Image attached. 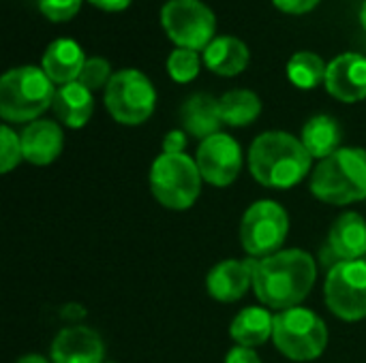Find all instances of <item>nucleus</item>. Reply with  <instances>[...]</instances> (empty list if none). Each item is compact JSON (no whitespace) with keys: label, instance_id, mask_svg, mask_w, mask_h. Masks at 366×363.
<instances>
[{"label":"nucleus","instance_id":"a878e982","mask_svg":"<svg viewBox=\"0 0 366 363\" xmlns=\"http://www.w3.org/2000/svg\"><path fill=\"white\" fill-rule=\"evenodd\" d=\"M21 160H24L21 137L11 126L4 124L0 128V171L2 173L13 171Z\"/></svg>","mask_w":366,"mask_h":363},{"label":"nucleus","instance_id":"1a4fd4ad","mask_svg":"<svg viewBox=\"0 0 366 363\" xmlns=\"http://www.w3.org/2000/svg\"><path fill=\"white\" fill-rule=\"evenodd\" d=\"M165 34L184 49H206L214 41L217 19L202 0H167L161 9Z\"/></svg>","mask_w":366,"mask_h":363},{"label":"nucleus","instance_id":"f3484780","mask_svg":"<svg viewBox=\"0 0 366 363\" xmlns=\"http://www.w3.org/2000/svg\"><path fill=\"white\" fill-rule=\"evenodd\" d=\"M180 122L182 131L195 139H208L217 133H221L223 116H221V103L212 94H193L187 98L180 107Z\"/></svg>","mask_w":366,"mask_h":363},{"label":"nucleus","instance_id":"6ab92c4d","mask_svg":"<svg viewBox=\"0 0 366 363\" xmlns=\"http://www.w3.org/2000/svg\"><path fill=\"white\" fill-rule=\"evenodd\" d=\"M51 109L64 126L81 128L92 118L94 98L86 86H81L79 81H71V83H64L56 90Z\"/></svg>","mask_w":366,"mask_h":363},{"label":"nucleus","instance_id":"0eeeda50","mask_svg":"<svg viewBox=\"0 0 366 363\" xmlns=\"http://www.w3.org/2000/svg\"><path fill=\"white\" fill-rule=\"evenodd\" d=\"M105 107L116 122L137 126L154 113L157 90L142 71L124 68L109 79L105 88Z\"/></svg>","mask_w":366,"mask_h":363},{"label":"nucleus","instance_id":"5701e85b","mask_svg":"<svg viewBox=\"0 0 366 363\" xmlns=\"http://www.w3.org/2000/svg\"><path fill=\"white\" fill-rule=\"evenodd\" d=\"M221 116L227 126H249L262 113V101L253 90L236 88L225 92L221 98Z\"/></svg>","mask_w":366,"mask_h":363},{"label":"nucleus","instance_id":"aec40b11","mask_svg":"<svg viewBox=\"0 0 366 363\" xmlns=\"http://www.w3.org/2000/svg\"><path fill=\"white\" fill-rule=\"evenodd\" d=\"M272 329L274 315L266 306H249L234 317L229 325V336L236 342V347L257 349L272 340Z\"/></svg>","mask_w":366,"mask_h":363},{"label":"nucleus","instance_id":"a211bd4d","mask_svg":"<svg viewBox=\"0 0 366 363\" xmlns=\"http://www.w3.org/2000/svg\"><path fill=\"white\" fill-rule=\"evenodd\" d=\"M86 53L73 39H56L47 45L43 53V71L45 75L58 83H71L77 81L84 64H86Z\"/></svg>","mask_w":366,"mask_h":363},{"label":"nucleus","instance_id":"6e6552de","mask_svg":"<svg viewBox=\"0 0 366 363\" xmlns=\"http://www.w3.org/2000/svg\"><path fill=\"white\" fill-rule=\"evenodd\" d=\"M290 233V216L285 208L272 199L249 205L240 223V244L253 259H266L281 250Z\"/></svg>","mask_w":366,"mask_h":363},{"label":"nucleus","instance_id":"f8f14e48","mask_svg":"<svg viewBox=\"0 0 366 363\" xmlns=\"http://www.w3.org/2000/svg\"><path fill=\"white\" fill-rule=\"evenodd\" d=\"M257 259H227L217 263L206 276V289L212 300L221 304H234L253 289V272Z\"/></svg>","mask_w":366,"mask_h":363},{"label":"nucleus","instance_id":"bb28decb","mask_svg":"<svg viewBox=\"0 0 366 363\" xmlns=\"http://www.w3.org/2000/svg\"><path fill=\"white\" fill-rule=\"evenodd\" d=\"M112 77H114V73H112V66L105 58H88L77 81L81 86H86L90 92H94L101 88H107Z\"/></svg>","mask_w":366,"mask_h":363},{"label":"nucleus","instance_id":"2eb2a0df","mask_svg":"<svg viewBox=\"0 0 366 363\" xmlns=\"http://www.w3.org/2000/svg\"><path fill=\"white\" fill-rule=\"evenodd\" d=\"M21 150L24 160L36 167L51 165L64 148V133L58 122L51 120H34L21 131Z\"/></svg>","mask_w":366,"mask_h":363},{"label":"nucleus","instance_id":"dca6fc26","mask_svg":"<svg viewBox=\"0 0 366 363\" xmlns=\"http://www.w3.org/2000/svg\"><path fill=\"white\" fill-rule=\"evenodd\" d=\"M326 246L339 261H360L366 255V220L358 212H343L330 227Z\"/></svg>","mask_w":366,"mask_h":363},{"label":"nucleus","instance_id":"20e7f679","mask_svg":"<svg viewBox=\"0 0 366 363\" xmlns=\"http://www.w3.org/2000/svg\"><path fill=\"white\" fill-rule=\"evenodd\" d=\"M54 81L36 66H17L0 79V116L6 122H34L54 103Z\"/></svg>","mask_w":366,"mask_h":363},{"label":"nucleus","instance_id":"9b49d317","mask_svg":"<svg viewBox=\"0 0 366 363\" xmlns=\"http://www.w3.org/2000/svg\"><path fill=\"white\" fill-rule=\"evenodd\" d=\"M195 163L204 182L223 188L234 184L242 171V148L232 135L217 133L199 143Z\"/></svg>","mask_w":366,"mask_h":363},{"label":"nucleus","instance_id":"7ed1b4c3","mask_svg":"<svg viewBox=\"0 0 366 363\" xmlns=\"http://www.w3.org/2000/svg\"><path fill=\"white\" fill-rule=\"evenodd\" d=\"M311 193L330 205H350L366 199V150L341 148L320 160L311 173Z\"/></svg>","mask_w":366,"mask_h":363},{"label":"nucleus","instance_id":"473e14b6","mask_svg":"<svg viewBox=\"0 0 366 363\" xmlns=\"http://www.w3.org/2000/svg\"><path fill=\"white\" fill-rule=\"evenodd\" d=\"M17 363H51L49 359H45V357H41V355H24L21 359Z\"/></svg>","mask_w":366,"mask_h":363},{"label":"nucleus","instance_id":"7c9ffc66","mask_svg":"<svg viewBox=\"0 0 366 363\" xmlns=\"http://www.w3.org/2000/svg\"><path fill=\"white\" fill-rule=\"evenodd\" d=\"M225 363H262L259 355L255 353V349H247V347H234L229 349Z\"/></svg>","mask_w":366,"mask_h":363},{"label":"nucleus","instance_id":"f257e3e1","mask_svg":"<svg viewBox=\"0 0 366 363\" xmlns=\"http://www.w3.org/2000/svg\"><path fill=\"white\" fill-rule=\"evenodd\" d=\"M317 278L315 259L300 250H279L266 259H257L253 272V291L268 310H290L300 306Z\"/></svg>","mask_w":366,"mask_h":363},{"label":"nucleus","instance_id":"4be33fe9","mask_svg":"<svg viewBox=\"0 0 366 363\" xmlns=\"http://www.w3.org/2000/svg\"><path fill=\"white\" fill-rule=\"evenodd\" d=\"M251 53L249 47L236 36H217L204 49L206 66L223 77H236L249 66Z\"/></svg>","mask_w":366,"mask_h":363},{"label":"nucleus","instance_id":"f704fd0d","mask_svg":"<svg viewBox=\"0 0 366 363\" xmlns=\"http://www.w3.org/2000/svg\"><path fill=\"white\" fill-rule=\"evenodd\" d=\"M105 363H107V362H105Z\"/></svg>","mask_w":366,"mask_h":363},{"label":"nucleus","instance_id":"4468645a","mask_svg":"<svg viewBox=\"0 0 366 363\" xmlns=\"http://www.w3.org/2000/svg\"><path fill=\"white\" fill-rule=\"evenodd\" d=\"M101 336L84 325L64 327L51 342V363H105Z\"/></svg>","mask_w":366,"mask_h":363},{"label":"nucleus","instance_id":"39448f33","mask_svg":"<svg viewBox=\"0 0 366 363\" xmlns=\"http://www.w3.org/2000/svg\"><path fill=\"white\" fill-rule=\"evenodd\" d=\"M152 197L167 210L184 212L195 205L202 193V173L189 154H161L150 167Z\"/></svg>","mask_w":366,"mask_h":363},{"label":"nucleus","instance_id":"f03ea898","mask_svg":"<svg viewBox=\"0 0 366 363\" xmlns=\"http://www.w3.org/2000/svg\"><path fill=\"white\" fill-rule=\"evenodd\" d=\"M311 154L302 141L285 131H268L249 148V171L266 188L287 190L298 186L311 171Z\"/></svg>","mask_w":366,"mask_h":363},{"label":"nucleus","instance_id":"2f4dec72","mask_svg":"<svg viewBox=\"0 0 366 363\" xmlns=\"http://www.w3.org/2000/svg\"><path fill=\"white\" fill-rule=\"evenodd\" d=\"M94 6H99V9H103V11H124L133 0H90Z\"/></svg>","mask_w":366,"mask_h":363},{"label":"nucleus","instance_id":"412c9836","mask_svg":"<svg viewBox=\"0 0 366 363\" xmlns=\"http://www.w3.org/2000/svg\"><path fill=\"white\" fill-rule=\"evenodd\" d=\"M300 141L307 148V152L311 154V158L324 160L330 154H335L337 150H341L343 128L332 116L317 113L305 122L302 133H300Z\"/></svg>","mask_w":366,"mask_h":363},{"label":"nucleus","instance_id":"c756f323","mask_svg":"<svg viewBox=\"0 0 366 363\" xmlns=\"http://www.w3.org/2000/svg\"><path fill=\"white\" fill-rule=\"evenodd\" d=\"M277 9H281L283 13H292V15H302L313 11L320 0H272Z\"/></svg>","mask_w":366,"mask_h":363},{"label":"nucleus","instance_id":"9d476101","mask_svg":"<svg viewBox=\"0 0 366 363\" xmlns=\"http://www.w3.org/2000/svg\"><path fill=\"white\" fill-rule=\"evenodd\" d=\"M324 302L341 321L366 319V261H343L332 267L324 285Z\"/></svg>","mask_w":366,"mask_h":363},{"label":"nucleus","instance_id":"ddd939ff","mask_svg":"<svg viewBox=\"0 0 366 363\" xmlns=\"http://www.w3.org/2000/svg\"><path fill=\"white\" fill-rule=\"evenodd\" d=\"M326 90L343 103H358L366 98V56L347 51L328 62Z\"/></svg>","mask_w":366,"mask_h":363},{"label":"nucleus","instance_id":"72a5a7b5","mask_svg":"<svg viewBox=\"0 0 366 363\" xmlns=\"http://www.w3.org/2000/svg\"><path fill=\"white\" fill-rule=\"evenodd\" d=\"M360 24H362V28L366 30V0L362 2V6H360Z\"/></svg>","mask_w":366,"mask_h":363},{"label":"nucleus","instance_id":"b1692460","mask_svg":"<svg viewBox=\"0 0 366 363\" xmlns=\"http://www.w3.org/2000/svg\"><path fill=\"white\" fill-rule=\"evenodd\" d=\"M328 64L313 51H298L287 62V77L300 90H313L326 83Z\"/></svg>","mask_w":366,"mask_h":363},{"label":"nucleus","instance_id":"423d86ee","mask_svg":"<svg viewBox=\"0 0 366 363\" xmlns=\"http://www.w3.org/2000/svg\"><path fill=\"white\" fill-rule=\"evenodd\" d=\"M272 342L292 362H313L328 347V327L317 312L296 306L274 315Z\"/></svg>","mask_w":366,"mask_h":363},{"label":"nucleus","instance_id":"cd10ccee","mask_svg":"<svg viewBox=\"0 0 366 363\" xmlns=\"http://www.w3.org/2000/svg\"><path fill=\"white\" fill-rule=\"evenodd\" d=\"M79 6H81V0H39V9L49 21L73 19Z\"/></svg>","mask_w":366,"mask_h":363},{"label":"nucleus","instance_id":"c85d7f7f","mask_svg":"<svg viewBox=\"0 0 366 363\" xmlns=\"http://www.w3.org/2000/svg\"><path fill=\"white\" fill-rule=\"evenodd\" d=\"M187 131H169L163 139V154H187Z\"/></svg>","mask_w":366,"mask_h":363},{"label":"nucleus","instance_id":"393cba45","mask_svg":"<svg viewBox=\"0 0 366 363\" xmlns=\"http://www.w3.org/2000/svg\"><path fill=\"white\" fill-rule=\"evenodd\" d=\"M199 56L193 49L176 47L167 58V73L178 83H189L199 75Z\"/></svg>","mask_w":366,"mask_h":363}]
</instances>
